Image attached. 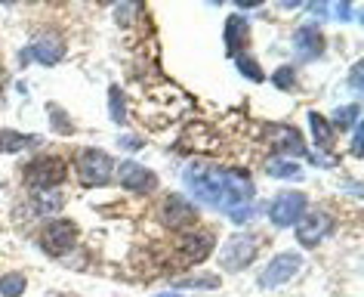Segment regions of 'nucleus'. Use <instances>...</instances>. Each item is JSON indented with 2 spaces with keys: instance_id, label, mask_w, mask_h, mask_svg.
<instances>
[{
  "instance_id": "obj_1",
  "label": "nucleus",
  "mask_w": 364,
  "mask_h": 297,
  "mask_svg": "<svg viewBox=\"0 0 364 297\" xmlns=\"http://www.w3.org/2000/svg\"><path fill=\"white\" fill-rule=\"evenodd\" d=\"M186 189L195 198H204L207 204H223V189H225V170L207 167V165H188L186 167Z\"/></svg>"
},
{
  "instance_id": "obj_2",
  "label": "nucleus",
  "mask_w": 364,
  "mask_h": 297,
  "mask_svg": "<svg viewBox=\"0 0 364 297\" xmlns=\"http://www.w3.org/2000/svg\"><path fill=\"white\" fill-rule=\"evenodd\" d=\"M259 239L250 236V232H241V236H235L225 241V248L220 251V264L223 269H229V273H238V269H244L247 264H253V257H257V248Z\"/></svg>"
},
{
  "instance_id": "obj_3",
  "label": "nucleus",
  "mask_w": 364,
  "mask_h": 297,
  "mask_svg": "<svg viewBox=\"0 0 364 297\" xmlns=\"http://www.w3.org/2000/svg\"><path fill=\"white\" fill-rule=\"evenodd\" d=\"M65 161L56 158V155H41L34 158L28 167H25V183L34 186V189H50L65 179Z\"/></svg>"
},
{
  "instance_id": "obj_4",
  "label": "nucleus",
  "mask_w": 364,
  "mask_h": 297,
  "mask_svg": "<svg viewBox=\"0 0 364 297\" xmlns=\"http://www.w3.org/2000/svg\"><path fill=\"white\" fill-rule=\"evenodd\" d=\"M112 158L99 149H84L77 155V174L87 186H105L112 179Z\"/></svg>"
},
{
  "instance_id": "obj_5",
  "label": "nucleus",
  "mask_w": 364,
  "mask_h": 297,
  "mask_svg": "<svg viewBox=\"0 0 364 297\" xmlns=\"http://www.w3.org/2000/svg\"><path fill=\"white\" fill-rule=\"evenodd\" d=\"M306 214V195L303 192H281L269 208V220L275 226H294Z\"/></svg>"
},
{
  "instance_id": "obj_6",
  "label": "nucleus",
  "mask_w": 364,
  "mask_h": 297,
  "mask_svg": "<svg viewBox=\"0 0 364 297\" xmlns=\"http://www.w3.org/2000/svg\"><path fill=\"white\" fill-rule=\"evenodd\" d=\"M75 239H77V229L71 220H53L47 229H43V251L53 257H62L75 248Z\"/></svg>"
},
{
  "instance_id": "obj_7",
  "label": "nucleus",
  "mask_w": 364,
  "mask_h": 297,
  "mask_svg": "<svg viewBox=\"0 0 364 297\" xmlns=\"http://www.w3.org/2000/svg\"><path fill=\"white\" fill-rule=\"evenodd\" d=\"M161 220L173 229H186V226H195L198 223V208L192 202H186L182 195H170L167 202L161 204Z\"/></svg>"
},
{
  "instance_id": "obj_8",
  "label": "nucleus",
  "mask_w": 364,
  "mask_h": 297,
  "mask_svg": "<svg viewBox=\"0 0 364 297\" xmlns=\"http://www.w3.org/2000/svg\"><path fill=\"white\" fill-rule=\"evenodd\" d=\"M62 56H65V41H62L56 31H47L41 41H34V43H31L28 53L22 56V62L38 59V62H43V66H56Z\"/></svg>"
},
{
  "instance_id": "obj_9",
  "label": "nucleus",
  "mask_w": 364,
  "mask_h": 297,
  "mask_svg": "<svg viewBox=\"0 0 364 297\" xmlns=\"http://www.w3.org/2000/svg\"><path fill=\"white\" fill-rule=\"evenodd\" d=\"M299 266H303V257H299V254H278V257L266 266V273L259 276V285H262V288L284 285L287 278H294V273H296Z\"/></svg>"
},
{
  "instance_id": "obj_10",
  "label": "nucleus",
  "mask_w": 364,
  "mask_h": 297,
  "mask_svg": "<svg viewBox=\"0 0 364 297\" xmlns=\"http://www.w3.org/2000/svg\"><path fill=\"white\" fill-rule=\"evenodd\" d=\"M117 177H121V186L130 189V192H154V189H158V177H154L149 167L136 165V161H124Z\"/></svg>"
},
{
  "instance_id": "obj_11",
  "label": "nucleus",
  "mask_w": 364,
  "mask_h": 297,
  "mask_svg": "<svg viewBox=\"0 0 364 297\" xmlns=\"http://www.w3.org/2000/svg\"><path fill=\"white\" fill-rule=\"evenodd\" d=\"M327 232H331V217L327 214H309L306 220L296 223V239L303 248H315Z\"/></svg>"
},
{
  "instance_id": "obj_12",
  "label": "nucleus",
  "mask_w": 364,
  "mask_h": 297,
  "mask_svg": "<svg viewBox=\"0 0 364 297\" xmlns=\"http://www.w3.org/2000/svg\"><path fill=\"white\" fill-rule=\"evenodd\" d=\"M294 43H296V50H299V56L303 59H315V56H321V50H324V38H321V31H318L315 25H303V28H296Z\"/></svg>"
},
{
  "instance_id": "obj_13",
  "label": "nucleus",
  "mask_w": 364,
  "mask_h": 297,
  "mask_svg": "<svg viewBox=\"0 0 364 297\" xmlns=\"http://www.w3.org/2000/svg\"><path fill=\"white\" fill-rule=\"evenodd\" d=\"M269 140L275 142V149H281L284 155H303V152H306L303 137H299L294 127H287V124H278V127H272Z\"/></svg>"
},
{
  "instance_id": "obj_14",
  "label": "nucleus",
  "mask_w": 364,
  "mask_h": 297,
  "mask_svg": "<svg viewBox=\"0 0 364 297\" xmlns=\"http://www.w3.org/2000/svg\"><path fill=\"white\" fill-rule=\"evenodd\" d=\"M244 43H247V22L232 16V19L225 22V47H229V53H238V50H244Z\"/></svg>"
},
{
  "instance_id": "obj_15",
  "label": "nucleus",
  "mask_w": 364,
  "mask_h": 297,
  "mask_svg": "<svg viewBox=\"0 0 364 297\" xmlns=\"http://www.w3.org/2000/svg\"><path fill=\"white\" fill-rule=\"evenodd\" d=\"M269 174L272 177H281V179H299L303 177V170H299V165H294V161H287V158H272L269 161Z\"/></svg>"
},
{
  "instance_id": "obj_16",
  "label": "nucleus",
  "mask_w": 364,
  "mask_h": 297,
  "mask_svg": "<svg viewBox=\"0 0 364 297\" xmlns=\"http://www.w3.org/2000/svg\"><path fill=\"white\" fill-rule=\"evenodd\" d=\"M182 248H186L188 260H204L207 254H210V248H213V239L210 236H198V239H188Z\"/></svg>"
},
{
  "instance_id": "obj_17",
  "label": "nucleus",
  "mask_w": 364,
  "mask_h": 297,
  "mask_svg": "<svg viewBox=\"0 0 364 297\" xmlns=\"http://www.w3.org/2000/svg\"><path fill=\"white\" fill-rule=\"evenodd\" d=\"M25 276L22 273H6L4 278H0V297H22L25 291Z\"/></svg>"
},
{
  "instance_id": "obj_18",
  "label": "nucleus",
  "mask_w": 364,
  "mask_h": 297,
  "mask_svg": "<svg viewBox=\"0 0 364 297\" xmlns=\"http://www.w3.org/2000/svg\"><path fill=\"white\" fill-rule=\"evenodd\" d=\"M309 124H312V133H315L318 146H331V142H333V127H331V124H327L318 112L309 115Z\"/></svg>"
},
{
  "instance_id": "obj_19",
  "label": "nucleus",
  "mask_w": 364,
  "mask_h": 297,
  "mask_svg": "<svg viewBox=\"0 0 364 297\" xmlns=\"http://www.w3.org/2000/svg\"><path fill=\"white\" fill-rule=\"evenodd\" d=\"M34 137H22V133H13V130H0V152H16L22 146H34Z\"/></svg>"
},
{
  "instance_id": "obj_20",
  "label": "nucleus",
  "mask_w": 364,
  "mask_h": 297,
  "mask_svg": "<svg viewBox=\"0 0 364 297\" xmlns=\"http://www.w3.org/2000/svg\"><path fill=\"white\" fill-rule=\"evenodd\" d=\"M333 124L336 127H355V124H358V103L346 105V109H336Z\"/></svg>"
},
{
  "instance_id": "obj_21",
  "label": "nucleus",
  "mask_w": 364,
  "mask_h": 297,
  "mask_svg": "<svg viewBox=\"0 0 364 297\" xmlns=\"http://www.w3.org/2000/svg\"><path fill=\"white\" fill-rule=\"evenodd\" d=\"M108 96H112V118H114V124H124V121H127V112H124V96H121V90L112 87V90H108Z\"/></svg>"
},
{
  "instance_id": "obj_22",
  "label": "nucleus",
  "mask_w": 364,
  "mask_h": 297,
  "mask_svg": "<svg viewBox=\"0 0 364 297\" xmlns=\"http://www.w3.org/2000/svg\"><path fill=\"white\" fill-rule=\"evenodd\" d=\"M179 288H216V285H220V278H216V276H207V278H179V282H176Z\"/></svg>"
},
{
  "instance_id": "obj_23",
  "label": "nucleus",
  "mask_w": 364,
  "mask_h": 297,
  "mask_svg": "<svg viewBox=\"0 0 364 297\" xmlns=\"http://www.w3.org/2000/svg\"><path fill=\"white\" fill-rule=\"evenodd\" d=\"M238 68L244 71V75H247L250 80H262V68L257 66V62H253L250 56H238Z\"/></svg>"
},
{
  "instance_id": "obj_24",
  "label": "nucleus",
  "mask_w": 364,
  "mask_h": 297,
  "mask_svg": "<svg viewBox=\"0 0 364 297\" xmlns=\"http://www.w3.org/2000/svg\"><path fill=\"white\" fill-rule=\"evenodd\" d=\"M272 80H275V87L290 90V87H294V68H278V71H275V78H272Z\"/></svg>"
},
{
  "instance_id": "obj_25",
  "label": "nucleus",
  "mask_w": 364,
  "mask_h": 297,
  "mask_svg": "<svg viewBox=\"0 0 364 297\" xmlns=\"http://www.w3.org/2000/svg\"><path fill=\"white\" fill-rule=\"evenodd\" d=\"M349 84H352V90H355V93H358V90H361V66H355V68H352V78H349Z\"/></svg>"
},
{
  "instance_id": "obj_26",
  "label": "nucleus",
  "mask_w": 364,
  "mask_h": 297,
  "mask_svg": "<svg viewBox=\"0 0 364 297\" xmlns=\"http://www.w3.org/2000/svg\"><path fill=\"white\" fill-rule=\"evenodd\" d=\"M352 155H361V130L355 127V137H352Z\"/></svg>"
}]
</instances>
